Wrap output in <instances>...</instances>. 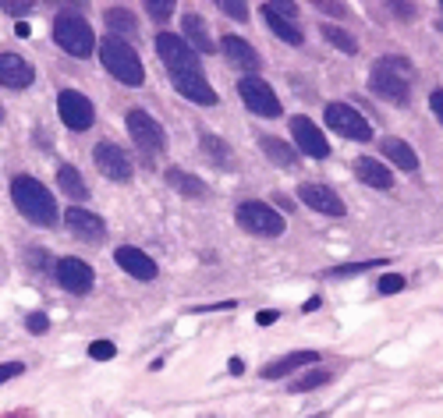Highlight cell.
<instances>
[{"instance_id": "cell-37", "label": "cell", "mask_w": 443, "mask_h": 418, "mask_svg": "<svg viewBox=\"0 0 443 418\" xmlns=\"http://www.w3.org/2000/svg\"><path fill=\"white\" fill-rule=\"evenodd\" d=\"M0 8L8 15H15V18H25V15L36 11V4H28V0H0Z\"/></svg>"}, {"instance_id": "cell-21", "label": "cell", "mask_w": 443, "mask_h": 418, "mask_svg": "<svg viewBox=\"0 0 443 418\" xmlns=\"http://www.w3.org/2000/svg\"><path fill=\"white\" fill-rule=\"evenodd\" d=\"M354 177H359L362 185H369V188H390L394 185V174L383 167L379 160H372V156H359V160H354Z\"/></svg>"}, {"instance_id": "cell-29", "label": "cell", "mask_w": 443, "mask_h": 418, "mask_svg": "<svg viewBox=\"0 0 443 418\" xmlns=\"http://www.w3.org/2000/svg\"><path fill=\"white\" fill-rule=\"evenodd\" d=\"M107 25H110L114 39L117 36H138V21H135V15L128 8H110L107 11Z\"/></svg>"}, {"instance_id": "cell-32", "label": "cell", "mask_w": 443, "mask_h": 418, "mask_svg": "<svg viewBox=\"0 0 443 418\" xmlns=\"http://www.w3.org/2000/svg\"><path fill=\"white\" fill-rule=\"evenodd\" d=\"M174 0H145V11H150V18H156V21H167V18H174Z\"/></svg>"}, {"instance_id": "cell-2", "label": "cell", "mask_w": 443, "mask_h": 418, "mask_svg": "<svg viewBox=\"0 0 443 418\" xmlns=\"http://www.w3.org/2000/svg\"><path fill=\"white\" fill-rule=\"evenodd\" d=\"M11 199H15V206L21 209V217H25V220L43 224V227L57 224V202H53V195L36 181V177L18 174L15 181H11Z\"/></svg>"}, {"instance_id": "cell-18", "label": "cell", "mask_w": 443, "mask_h": 418, "mask_svg": "<svg viewBox=\"0 0 443 418\" xmlns=\"http://www.w3.org/2000/svg\"><path fill=\"white\" fill-rule=\"evenodd\" d=\"M36 78L33 64L18 53H0V85L4 89H28Z\"/></svg>"}, {"instance_id": "cell-26", "label": "cell", "mask_w": 443, "mask_h": 418, "mask_svg": "<svg viewBox=\"0 0 443 418\" xmlns=\"http://www.w3.org/2000/svg\"><path fill=\"white\" fill-rule=\"evenodd\" d=\"M262 21H266V28L280 39V43H291V46H302L305 43V36H302V28L294 25V21H287V18H280V15H273V11H266L262 8Z\"/></svg>"}, {"instance_id": "cell-45", "label": "cell", "mask_w": 443, "mask_h": 418, "mask_svg": "<svg viewBox=\"0 0 443 418\" xmlns=\"http://www.w3.org/2000/svg\"><path fill=\"white\" fill-rule=\"evenodd\" d=\"M224 309H234V302H217V305H199L192 312H224Z\"/></svg>"}, {"instance_id": "cell-48", "label": "cell", "mask_w": 443, "mask_h": 418, "mask_svg": "<svg viewBox=\"0 0 443 418\" xmlns=\"http://www.w3.org/2000/svg\"><path fill=\"white\" fill-rule=\"evenodd\" d=\"M15 36H21V39L28 36V25H25V21H18V25H15Z\"/></svg>"}, {"instance_id": "cell-42", "label": "cell", "mask_w": 443, "mask_h": 418, "mask_svg": "<svg viewBox=\"0 0 443 418\" xmlns=\"http://www.w3.org/2000/svg\"><path fill=\"white\" fill-rule=\"evenodd\" d=\"M21 372H25L21 362H4V365H0V383H8V379H15V376H21Z\"/></svg>"}, {"instance_id": "cell-41", "label": "cell", "mask_w": 443, "mask_h": 418, "mask_svg": "<svg viewBox=\"0 0 443 418\" xmlns=\"http://www.w3.org/2000/svg\"><path fill=\"white\" fill-rule=\"evenodd\" d=\"M25 259H28V266H39V270H50V255H46L43 248H28V252H25Z\"/></svg>"}, {"instance_id": "cell-10", "label": "cell", "mask_w": 443, "mask_h": 418, "mask_svg": "<svg viewBox=\"0 0 443 418\" xmlns=\"http://www.w3.org/2000/svg\"><path fill=\"white\" fill-rule=\"evenodd\" d=\"M57 113H61V121L71 128V131H85L89 125H93V103H89V96L75 93V89H64L61 96H57Z\"/></svg>"}, {"instance_id": "cell-20", "label": "cell", "mask_w": 443, "mask_h": 418, "mask_svg": "<svg viewBox=\"0 0 443 418\" xmlns=\"http://www.w3.org/2000/svg\"><path fill=\"white\" fill-rule=\"evenodd\" d=\"M181 39H185L195 53H213V50H217V43H213V36H210V25H206L199 15H185V18H181Z\"/></svg>"}, {"instance_id": "cell-28", "label": "cell", "mask_w": 443, "mask_h": 418, "mask_svg": "<svg viewBox=\"0 0 443 418\" xmlns=\"http://www.w3.org/2000/svg\"><path fill=\"white\" fill-rule=\"evenodd\" d=\"M57 185H61V188H64V195H68V199H75V202H85V199H89V185L82 181V174H78L71 163L57 167Z\"/></svg>"}, {"instance_id": "cell-13", "label": "cell", "mask_w": 443, "mask_h": 418, "mask_svg": "<svg viewBox=\"0 0 443 418\" xmlns=\"http://www.w3.org/2000/svg\"><path fill=\"white\" fill-rule=\"evenodd\" d=\"M291 135H294V145H298L305 156H312V160H327L330 156L327 138H323V131L309 121V117H294V121H291Z\"/></svg>"}, {"instance_id": "cell-40", "label": "cell", "mask_w": 443, "mask_h": 418, "mask_svg": "<svg viewBox=\"0 0 443 418\" xmlns=\"http://www.w3.org/2000/svg\"><path fill=\"white\" fill-rule=\"evenodd\" d=\"M323 15H330V18H344L347 15V8L341 4V0H327V4H323V0H319V4H316Z\"/></svg>"}, {"instance_id": "cell-6", "label": "cell", "mask_w": 443, "mask_h": 418, "mask_svg": "<svg viewBox=\"0 0 443 418\" xmlns=\"http://www.w3.org/2000/svg\"><path fill=\"white\" fill-rule=\"evenodd\" d=\"M156 53H160V61L167 64L170 75H185V71H202L199 64V53L177 36V33H160L156 36Z\"/></svg>"}, {"instance_id": "cell-50", "label": "cell", "mask_w": 443, "mask_h": 418, "mask_svg": "<svg viewBox=\"0 0 443 418\" xmlns=\"http://www.w3.org/2000/svg\"><path fill=\"white\" fill-rule=\"evenodd\" d=\"M312 418H327V415H312Z\"/></svg>"}, {"instance_id": "cell-1", "label": "cell", "mask_w": 443, "mask_h": 418, "mask_svg": "<svg viewBox=\"0 0 443 418\" xmlns=\"http://www.w3.org/2000/svg\"><path fill=\"white\" fill-rule=\"evenodd\" d=\"M408 75H411V61H404V57H379V61L372 64V75H369V89L379 100H387L394 107H404L411 100Z\"/></svg>"}, {"instance_id": "cell-49", "label": "cell", "mask_w": 443, "mask_h": 418, "mask_svg": "<svg viewBox=\"0 0 443 418\" xmlns=\"http://www.w3.org/2000/svg\"><path fill=\"white\" fill-rule=\"evenodd\" d=\"M0 121H4V107H0Z\"/></svg>"}, {"instance_id": "cell-16", "label": "cell", "mask_w": 443, "mask_h": 418, "mask_svg": "<svg viewBox=\"0 0 443 418\" xmlns=\"http://www.w3.org/2000/svg\"><path fill=\"white\" fill-rule=\"evenodd\" d=\"M174 89L181 93L185 100L199 103V107H213L217 103V93H213V85L202 78V71H185V75H170Z\"/></svg>"}, {"instance_id": "cell-44", "label": "cell", "mask_w": 443, "mask_h": 418, "mask_svg": "<svg viewBox=\"0 0 443 418\" xmlns=\"http://www.w3.org/2000/svg\"><path fill=\"white\" fill-rule=\"evenodd\" d=\"M429 107H433V113H436V121H443V89H436V93L429 96Z\"/></svg>"}, {"instance_id": "cell-30", "label": "cell", "mask_w": 443, "mask_h": 418, "mask_svg": "<svg viewBox=\"0 0 443 418\" xmlns=\"http://www.w3.org/2000/svg\"><path fill=\"white\" fill-rule=\"evenodd\" d=\"M334 376L327 372V369H309L302 379H294L291 383V394H305V390H316V386H327Z\"/></svg>"}, {"instance_id": "cell-24", "label": "cell", "mask_w": 443, "mask_h": 418, "mask_svg": "<svg viewBox=\"0 0 443 418\" xmlns=\"http://www.w3.org/2000/svg\"><path fill=\"white\" fill-rule=\"evenodd\" d=\"M199 149H202V156L210 160V163H217V167H234V156H230V145L220 138V135H210V131H202L199 135Z\"/></svg>"}, {"instance_id": "cell-11", "label": "cell", "mask_w": 443, "mask_h": 418, "mask_svg": "<svg viewBox=\"0 0 443 418\" xmlns=\"http://www.w3.org/2000/svg\"><path fill=\"white\" fill-rule=\"evenodd\" d=\"M93 163L100 167L103 177H110V181H132V160L125 156L121 145H114V142L93 145Z\"/></svg>"}, {"instance_id": "cell-5", "label": "cell", "mask_w": 443, "mask_h": 418, "mask_svg": "<svg viewBox=\"0 0 443 418\" xmlns=\"http://www.w3.org/2000/svg\"><path fill=\"white\" fill-rule=\"evenodd\" d=\"M238 227H245L255 237H280L284 234V217L273 206H266L259 199H248L238 206Z\"/></svg>"}, {"instance_id": "cell-3", "label": "cell", "mask_w": 443, "mask_h": 418, "mask_svg": "<svg viewBox=\"0 0 443 418\" xmlns=\"http://www.w3.org/2000/svg\"><path fill=\"white\" fill-rule=\"evenodd\" d=\"M100 57H103V68L117 78V82H125V85H142L145 82V68L138 61V53L125 43V39H114L107 36L100 43Z\"/></svg>"}, {"instance_id": "cell-33", "label": "cell", "mask_w": 443, "mask_h": 418, "mask_svg": "<svg viewBox=\"0 0 443 418\" xmlns=\"http://www.w3.org/2000/svg\"><path fill=\"white\" fill-rule=\"evenodd\" d=\"M372 266H379V259H365V262H347V266H334L330 277H351V273H365L372 270Z\"/></svg>"}, {"instance_id": "cell-27", "label": "cell", "mask_w": 443, "mask_h": 418, "mask_svg": "<svg viewBox=\"0 0 443 418\" xmlns=\"http://www.w3.org/2000/svg\"><path fill=\"white\" fill-rule=\"evenodd\" d=\"M259 149L266 153V160H273L277 167H294L298 163V153L284 142V138H273V135H262L259 138Z\"/></svg>"}, {"instance_id": "cell-8", "label": "cell", "mask_w": 443, "mask_h": 418, "mask_svg": "<svg viewBox=\"0 0 443 418\" xmlns=\"http://www.w3.org/2000/svg\"><path fill=\"white\" fill-rule=\"evenodd\" d=\"M327 125H330L337 135L354 138V142H369V138H372L369 121H365V117L354 110L351 103H330V107H327Z\"/></svg>"}, {"instance_id": "cell-12", "label": "cell", "mask_w": 443, "mask_h": 418, "mask_svg": "<svg viewBox=\"0 0 443 418\" xmlns=\"http://www.w3.org/2000/svg\"><path fill=\"white\" fill-rule=\"evenodd\" d=\"M53 273H57V280H61V287H68L71 294H89V287H93V266H89L85 259H75V255L57 259Z\"/></svg>"}, {"instance_id": "cell-9", "label": "cell", "mask_w": 443, "mask_h": 418, "mask_svg": "<svg viewBox=\"0 0 443 418\" xmlns=\"http://www.w3.org/2000/svg\"><path fill=\"white\" fill-rule=\"evenodd\" d=\"M238 96H242V103L252 110V113H259V117H280V100H277V93L270 85H266L262 78H242L238 82Z\"/></svg>"}, {"instance_id": "cell-19", "label": "cell", "mask_w": 443, "mask_h": 418, "mask_svg": "<svg viewBox=\"0 0 443 418\" xmlns=\"http://www.w3.org/2000/svg\"><path fill=\"white\" fill-rule=\"evenodd\" d=\"M312 362H319L316 351H291V354L277 358V362H266L259 376L262 379H284V376H294L302 365H312Z\"/></svg>"}, {"instance_id": "cell-15", "label": "cell", "mask_w": 443, "mask_h": 418, "mask_svg": "<svg viewBox=\"0 0 443 418\" xmlns=\"http://www.w3.org/2000/svg\"><path fill=\"white\" fill-rule=\"evenodd\" d=\"M64 224L71 227V234H75V237H82V242H93V245H100L103 237H107V224H103L96 213H89V209H82V206H71V209H68Z\"/></svg>"}, {"instance_id": "cell-46", "label": "cell", "mask_w": 443, "mask_h": 418, "mask_svg": "<svg viewBox=\"0 0 443 418\" xmlns=\"http://www.w3.org/2000/svg\"><path fill=\"white\" fill-rule=\"evenodd\" d=\"M227 372H230V376H242V372H245V362H242V358H230V362H227Z\"/></svg>"}, {"instance_id": "cell-47", "label": "cell", "mask_w": 443, "mask_h": 418, "mask_svg": "<svg viewBox=\"0 0 443 418\" xmlns=\"http://www.w3.org/2000/svg\"><path fill=\"white\" fill-rule=\"evenodd\" d=\"M394 11H397V18H415V8L411 4H390Z\"/></svg>"}, {"instance_id": "cell-38", "label": "cell", "mask_w": 443, "mask_h": 418, "mask_svg": "<svg viewBox=\"0 0 443 418\" xmlns=\"http://www.w3.org/2000/svg\"><path fill=\"white\" fill-rule=\"evenodd\" d=\"M262 8L273 11V15H280V18H287V21H294V15H298V8L287 4V0H270V4H262Z\"/></svg>"}, {"instance_id": "cell-17", "label": "cell", "mask_w": 443, "mask_h": 418, "mask_svg": "<svg viewBox=\"0 0 443 418\" xmlns=\"http://www.w3.org/2000/svg\"><path fill=\"white\" fill-rule=\"evenodd\" d=\"M114 259H117V266H121L125 273H132L135 280H153L156 273H160V266L145 255L142 248H132V245H121L114 252Z\"/></svg>"}, {"instance_id": "cell-4", "label": "cell", "mask_w": 443, "mask_h": 418, "mask_svg": "<svg viewBox=\"0 0 443 418\" xmlns=\"http://www.w3.org/2000/svg\"><path fill=\"white\" fill-rule=\"evenodd\" d=\"M53 39L61 50H68L71 57H89L96 46V36H93V28H89L85 18L78 15H57L53 18Z\"/></svg>"}, {"instance_id": "cell-25", "label": "cell", "mask_w": 443, "mask_h": 418, "mask_svg": "<svg viewBox=\"0 0 443 418\" xmlns=\"http://www.w3.org/2000/svg\"><path fill=\"white\" fill-rule=\"evenodd\" d=\"M379 149H383V156L394 160L401 170H419V156H415V149H411L404 138H383V142H379Z\"/></svg>"}, {"instance_id": "cell-7", "label": "cell", "mask_w": 443, "mask_h": 418, "mask_svg": "<svg viewBox=\"0 0 443 418\" xmlns=\"http://www.w3.org/2000/svg\"><path fill=\"white\" fill-rule=\"evenodd\" d=\"M125 121H128V135H132V142L142 149L145 156H156V153H163V149H167V131H163L160 121H153V117L145 113V110H138V107L128 110Z\"/></svg>"}, {"instance_id": "cell-23", "label": "cell", "mask_w": 443, "mask_h": 418, "mask_svg": "<svg viewBox=\"0 0 443 418\" xmlns=\"http://www.w3.org/2000/svg\"><path fill=\"white\" fill-rule=\"evenodd\" d=\"M167 185L177 195H185V199H202L206 195V181H202V177H195V174H188L181 167H170L167 170Z\"/></svg>"}, {"instance_id": "cell-43", "label": "cell", "mask_w": 443, "mask_h": 418, "mask_svg": "<svg viewBox=\"0 0 443 418\" xmlns=\"http://www.w3.org/2000/svg\"><path fill=\"white\" fill-rule=\"evenodd\" d=\"M277 319H280V312H277V309H262V312L255 316V322H259V326H273Z\"/></svg>"}, {"instance_id": "cell-14", "label": "cell", "mask_w": 443, "mask_h": 418, "mask_svg": "<svg viewBox=\"0 0 443 418\" xmlns=\"http://www.w3.org/2000/svg\"><path fill=\"white\" fill-rule=\"evenodd\" d=\"M298 199L309 206V209H316V213H323V217H344L347 209H344V202H341V195L334 192V188H327V185H302L298 188Z\"/></svg>"}, {"instance_id": "cell-36", "label": "cell", "mask_w": 443, "mask_h": 418, "mask_svg": "<svg viewBox=\"0 0 443 418\" xmlns=\"http://www.w3.org/2000/svg\"><path fill=\"white\" fill-rule=\"evenodd\" d=\"M227 18H238V21H248V4H242V0H220L217 4Z\"/></svg>"}, {"instance_id": "cell-35", "label": "cell", "mask_w": 443, "mask_h": 418, "mask_svg": "<svg viewBox=\"0 0 443 418\" xmlns=\"http://www.w3.org/2000/svg\"><path fill=\"white\" fill-rule=\"evenodd\" d=\"M114 354H117L114 340H93L89 344V358H96V362H110Z\"/></svg>"}, {"instance_id": "cell-22", "label": "cell", "mask_w": 443, "mask_h": 418, "mask_svg": "<svg viewBox=\"0 0 443 418\" xmlns=\"http://www.w3.org/2000/svg\"><path fill=\"white\" fill-rule=\"evenodd\" d=\"M220 50L227 53V61H230V64H238V68H245V71H255V68L262 64V61H259V53H255L242 36H224V39H220Z\"/></svg>"}, {"instance_id": "cell-34", "label": "cell", "mask_w": 443, "mask_h": 418, "mask_svg": "<svg viewBox=\"0 0 443 418\" xmlns=\"http://www.w3.org/2000/svg\"><path fill=\"white\" fill-rule=\"evenodd\" d=\"M376 291L379 294H397V291H404V277L401 273H383L376 280Z\"/></svg>"}, {"instance_id": "cell-31", "label": "cell", "mask_w": 443, "mask_h": 418, "mask_svg": "<svg viewBox=\"0 0 443 418\" xmlns=\"http://www.w3.org/2000/svg\"><path fill=\"white\" fill-rule=\"evenodd\" d=\"M323 39L334 43V46H337V50H344V53H354V50H359L354 36H351V33H344V28H337V25H323Z\"/></svg>"}, {"instance_id": "cell-39", "label": "cell", "mask_w": 443, "mask_h": 418, "mask_svg": "<svg viewBox=\"0 0 443 418\" xmlns=\"http://www.w3.org/2000/svg\"><path fill=\"white\" fill-rule=\"evenodd\" d=\"M25 326H28V334H46L50 330V319H46V312H33L25 319Z\"/></svg>"}]
</instances>
